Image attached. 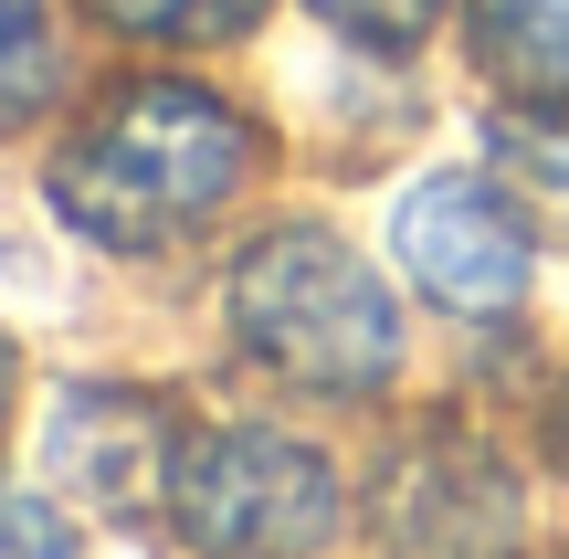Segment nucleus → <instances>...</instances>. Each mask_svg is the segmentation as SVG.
<instances>
[{
  "label": "nucleus",
  "instance_id": "nucleus-2",
  "mask_svg": "<svg viewBox=\"0 0 569 559\" xmlns=\"http://www.w3.org/2000/svg\"><path fill=\"white\" fill-rule=\"evenodd\" d=\"M232 328H243V349L264 359L274 380L327 391V401H359V391H380V380L401 370V317H390L380 274L317 222H296V232H274V243L243 253V274H232Z\"/></svg>",
  "mask_w": 569,
  "mask_h": 559
},
{
  "label": "nucleus",
  "instance_id": "nucleus-9",
  "mask_svg": "<svg viewBox=\"0 0 569 559\" xmlns=\"http://www.w3.org/2000/svg\"><path fill=\"white\" fill-rule=\"evenodd\" d=\"M53 96V21L42 0H0V127H21Z\"/></svg>",
  "mask_w": 569,
  "mask_h": 559
},
{
  "label": "nucleus",
  "instance_id": "nucleus-7",
  "mask_svg": "<svg viewBox=\"0 0 569 559\" xmlns=\"http://www.w3.org/2000/svg\"><path fill=\"white\" fill-rule=\"evenodd\" d=\"M475 63L507 96L569 106V0H475Z\"/></svg>",
  "mask_w": 569,
  "mask_h": 559
},
{
  "label": "nucleus",
  "instance_id": "nucleus-14",
  "mask_svg": "<svg viewBox=\"0 0 569 559\" xmlns=\"http://www.w3.org/2000/svg\"><path fill=\"white\" fill-rule=\"evenodd\" d=\"M0 391H11V349H0Z\"/></svg>",
  "mask_w": 569,
  "mask_h": 559
},
{
  "label": "nucleus",
  "instance_id": "nucleus-3",
  "mask_svg": "<svg viewBox=\"0 0 569 559\" xmlns=\"http://www.w3.org/2000/svg\"><path fill=\"white\" fill-rule=\"evenodd\" d=\"M169 518L190 528L201 559H317L338 539V476H327V455L296 443V433L222 422V433L180 443Z\"/></svg>",
  "mask_w": 569,
  "mask_h": 559
},
{
  "label": "nucleus",
  "instance_id": "nucleus-10",
  "mask_svg": "<svg viewBox=\"0 0 569 559\" xmlns=\"http://www.w3.org/2000/svg\"><path fill=\"white\" fill-rule=\"evenodd\" d=\"M338 32H359L369 53H411V42H432V21H443V0H317Z\"/></svg>",
  "mask_w": 569,
  "mask_h": 559
},
{
  "label": "nucleus",
  "instance_id": "nucleus-1",
  "mask_svg": "<svg viewBox=\"0 0 569 559\" xmlns=\"http://www.w3.org/2000/svg\"><path fill=\"white\" fill-rule=\"evenodd\" d=\"M243 169H253V127L211 84L148 74V84H117L53 148V201L74 232H96L117 253H148V243L201 232L243 190Z\"/></svg>",
  "mask_w": 569,
  "mask_h": 559
},
{
  "label": "nucleus",
  "instance_id": "nucleus-4",
  "mask_svg": "<svg viewBox=\"0 0 569 559\" xmlns=\"http://www.w3.org/2000/svg\"><path fill=\"white\" fill-rule=\"evenodd\" d=\"M401 264L432 307L453 317H507L528 296V222H517V190L507 180H422L401 201Z\"/></svg>",
  "mask_w": 569,
  "mask_h": 559
},
{
  "label": "nucleus",
  "instance_id": "nucleus-5",
  "mask_svg": "<svg viewBox=\"0 0 569 559\" xmlns=\"http://www.w3.org/2000/svg\"><path fill=\"white\" fill-rule=\"evenodd\" d=\"M53 465H63V486L106 497V518H159L169 486H180V433L138 391H74L53 422Z\"/></svg>",
  "mask_w": 569,
  "mask_h": 559
},
{
  "label": "nucleus",
  "instance_id": "nucleus-12",
  "mask_svg": "<svg viewBox=\"0 0 569 559\" xmlns=\"http://www.w3.org/2000/svg\"><path fill=\"white\" fill-rule=\"evenodd\" d=\"M0 559H63V518L21 486H0Z\"/></svg>",
  "mask_w": 569,
  "mask_h": 559
},
{
  "label": "nucleus",
  "instance_id": "nucleus-8",
  "mask_svg": "<svg viewBox=\"0 0 569 559\" xmlns=\"http://www.w3.org/2000/svg\"><path fill=\"white\" fill-rule=\"evenodd\" d=\"M496 180L517 190V211L569 222V117H517V127H496Z\"/></svg>",
  "mask_w": 569,
  "mask_h": 559
},
{
  "label": "nucleus",
  "instance_id": "nucleus-6",
  "mask_svg": "<svg viewBox=\"0 0 569 559\" xmlns=\"http://www.w3.org/2000/svg\"><path fill=\"white\" fill-rule=\"evenodd\" d=\"M507 539H517V486L496 476V455L432 433L390 507V559H507Z\"/></svg>",
  "mask_w": 569,
  "mask_h": 559
},
{
  "label": "nucleus",
  "instance_id": "nucleus-11",
  "mask_svg": "<svg viewBox=\"0 0 569 559\" xmlns=\"http://www.w3.org/2000/svg\"><path fill=\"white\" fill-rule=\"evenodd\" d=\"M117 32H148V42H169V32H201V21H232L243 0H96Z\"/></svg>",
  "mask_w": 569,
  "mask_h": 559
},
{
  "label": "nucleus",
  "instance_id": "nucleus-13",
  "mask_svg": "<svg viewBox=\"0 0 569 559\" xmlns=\"http://www.w3.org/2000/svg\"><path fill=\"white\" fill-rule=\"evenodd\" d=\"M549 443H559V465H569V401H559V422H549Z\"/></svg>",
  "mask_w": 569,
  "mask_h": 559
}]
</instances>
